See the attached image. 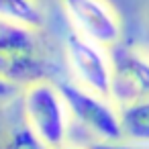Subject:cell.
Segmentation results:
<instances>
[{"mask_svg":"<svg viewBox=\"0 0 149 149\" xmlns=\"http://www.w3.org/2000/svg\"><path fill=\"white\" fill-rule=\"evenodd\" d=\"M0 78L19 88L47 78V59L33 29L0 23Z\"/></svg>","mask_w":149,"mask_h":149,"instance_id":"obj_2","label":"cell"},{"mask_svg":"<svg viewBox=\"0 0 149 149\" xmlns=\"http://www.w3.org/2000/svg\"><path fill=\"white\" fill-rule=\"evenodd\" d=\"M88 149H149V143L139 141H92Z\"/></svg>","mask_w":149,"mask_h":149,"instance_id":"obj_10","label":"cell"},{"mask_svg":"<svg viewBox=\"0 0 149 149\" xmlns=\"http://www.w3.org/2000/svg\"><path fill=\"white\" fill-rule=\"evenodd\" d=\"M72 29L110 49L120 41V19L106 0H59Z\"/></svg>","mask_w":149,"mask_h":149,"instance_id":"obj_4","label":"cell"},{"mask_svg":"<svg viewBox=\"0 0 149 149\" xmlns=\"http://www.w3.org/2000/svg\"><path fill=\"white\" fill-rule=\"evenodd\" d=\"M25 125L49 147L65 143L70 110L61 96L59 86L51 84L47 78L37 80L23 88L21 94Z\"/></svg>","mask_w":149,"mask_h":149,"instance_id":"obj_1","label":"cell"},{"mask_svg":"<svg viewBox=\"0 0 149 149\" xmlns=\"http://www.w3.org/2000/svg\"><path fill=\"white\" fill-rule=\"evenodd\" d=\"M51 149H84V147H76V145H70V143H61L57 147H51ZM88 149V147H86Z\"/></svg>","mask_w":149,"mask_h":149,"instance_id":"obj_12","label":"cell"},{"mask_svg":"<svg viewBox=\"0 0 149 149\" xmlns=\"http://www.w3.org/2000/svg\"><path fill=\"white\" fill-rule=\"evenodd\" d=\"M43 10L37 0H0V23L37 31L43 27Z\"/></svg>","mask_w":149,"mask_h":149,"instance_id":"obj_7","label":"cell"},{"mask_svg":"<svg viewBox=\"0 0 149 149\" xmlns=\"http://www.w3.org/2000/svg\"><path fill=\"white\" fill-rule=\"evenodd\" d=\"M61 96L68 104L70 116L82 125L88 133L96 137V141H123V125L120 112L108 96L96 94L80 84L61 82Z\"/></svg>","mask_w":149,"mask_h":149,"instance_id":"obj_3","label":"cell"},{"mask_svg":"<svg viewBox=\"0 0 149 149\" xmlns=\"http://www.w3.org/2000/svg\"><path fill=\"white\" fill-rule=\"evenodd\" d=\"M19 86H15V84H10V82H6V80H2L0 78V102H8V100H13L17 94H19Z\"/></svg>","mask_w":149,"mask_h":149,"instance_id":"obj_11","label":"cell"},{"mask_svg":"<svg viewBox=\"0 0 149 149\" xmlns=\"http://www.w3.org/2000/svg\"><path fill=\"white\" fill-rule=\"evenodd\" d=\"M123 135L127 141L149 143V98L135 100L118 108Z\"/></svg>","mask_w":149,"mask_h":149,"instance_id":"obj_8","label":"cell"},{"mask_svg":"<svg viewBox=\"0 0 149 149\" xmlns=\"http://www.w3.org/2000/svg\"><path fill=\"white\" fill-rule=\"evenodd\" d=\"M143 98H149V59L133 47H110V100L125 106Z\"/></svg>","mask_w":149,"mask_h":149,"instance_id":"obj_6","label":"cell"},{"mask_svg":"<svg viewBox=\"0 0 149 149\" xmlns=\"http://www.w3.org/2000/svg\"><path fill=\"white\" fill-rule=\"evenodd\" d=\"M65 55L80 86L110 98V53L106 47L72 29L65 35Z\"/></svg>","mask_w":149,"mask_h":149,"instance_id":"obj_5","label":"cell"},{"mask_svg":"<svg viewBox=\"0 0 149 149\" xmlns=\"http://www.w3.org/2000/svg\"><path fill=\"white\" fill-rule=\"evenodd\" d=\"M0 149H51L27 125L15 127L0 137Z\"/></svg>","mask_w":149,"mask_h":149,"instance_id":"obj_9","label":"cell"}]
</instances>
